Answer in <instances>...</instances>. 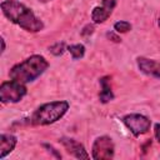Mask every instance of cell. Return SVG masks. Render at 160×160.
<instances>
[{
  "mask_svg": "<svg viewBox=\"0 0 160 160\" xmlns=\"http://www.w3.org/2000/svg\"><path fill=\"white\" fill-rule=\"evenodd\" d=\"M0 8L4 16L9 21H11L12 24L18 25L20 29L28 32H39L45 28L42 20L38 18L30 8L19 1L2 0L0 2Z\"/></svg>",
  "mask_w": 160,
  "mask_h": 160,
  "instance_id": "obj_1",
  "label": "cell"
},
{
  "mask_svg": "<svg viewBox=\"0 0 160 160\" xmlns=\"http://www.w3.org/2000/svg\"><path fill=\"white\" fill-rule=\"evenodd\" d=\"M49 66V61L42 55L34 54L25 60L15 64L9 71V78L26 85L39 79Z\"/></svg>",
  "mask_w": 160,
  "mask_h": 160,
  "instance_id": "obj_2",
  "label": "cell"
},
{
  "mask_svg": "<svg viewBox=\"0 0 160 160\" xmlns=\"http://www.w3.org/2000/svg\"><path fill=\"white\" fill-rule=\"evenodd\" d=\"M70 109L68 100H55L38 106L30 116V124L35 126H46L61 120Z\"/></svg>",
  "mask_w": 160,
  "mask_h": 160,
  "instance_id": "obj_3",
  "label": "cell"
},
{
  "mask_svg": "<svg viewBox=\"0 0 160 160\" xmlns=\"http://www.w3.org/2000/svg\"><path fill=\"white\" fill-rule=\"evenodd\" d=\"M28 94V88L16 80H5L0 85V101L2 104H16Z\"/></svg>",
  "mask_w": 160,
  "mask_h": 160,
  "instance_id": "obj_4",
  "label": "cell"
},
{
  "mask_svg": "<svg viewBox=\"0 0 160 160\" xmlns=\"http://www.w3.org/2000/svg\"><path fill=\"white\" fill-rule=\"evenodd\" d=\"M121 121L122 124L126 126V129L135 136H140V135H144L146 134L152 122L151 120L146 116V115H142V114H139V112H130V114H126L121 118Z\"/></svg>",
  "mask_w": 160,
  "mask_h": 160,
  "instance_id": "obj_5",
  "label": "cell"
},
{
  "mask_svg": "<svg viewBox=\"0 0 160 160\" xmlns=\"http://www.w3.org/2000/svg\"><path fill=\"white\" fill-rule=\"evenodd\" d=\"M115 145L110 136H98L91 145V159L94 160H110L114 158Z\"/></svg>",
  "mask_w": 160,
  "mask_h": 160,
  "instance_id": "obj_6",
  "label": "cell"
},
{
  "mask_svg": "<svg viewBox=\"0 0 160 160\" xmlns=\"http://www.w3.org/2000/svg\"><path fill=\"white\" fill-rule=\"evenodd\" d=\"M136 65H138V69L142 74L160 80V61L154 60V59H149L145 56H138L136 58Z\"/></svg>",
  "mask_w": 160,
  "mask_h": 160,
  "instance_id": "obj_7",
  "label": "cell"
},
{
  "mask_svg": "<svg viewBox=\"0 0 160 160\" xmlns=\"http://www.w3.org/2000/svg\"><path fill=\"white\" fill-rule=\"evenodd\" d=\"M60 142L62 144V146L65 148L68 154L72 155L76 159H89L91 156L85 150V146L80 141H78V140H75L72 138H65L64 136V138L60 139Z\"/></svg>",
  "mask_w": 160,
  "mask_h": 160,
  "instance_id": "obj_8",
  "label": "cell"
},
{
  "mask_svg": "<svg viewBox=\"0 0 160 160\" xmlns=\"http://www.w3.org/2000/svg\"><path fill=\"white\" fill-rule=\"evenodd\" d=\"M18 145V138L10 132H2L0 135V159H5L14 151Z\"/></svg>",
  "mask_w": 160,
  "mask_h": 160,
  "instance_id": "obj_9",
  "label": "cell"
},
{
  "mask_svg": "<svg viewBox=\"0 0 160 160\" xmlns=\"http://www.w3.org/2000/svg\"><path fill=\"white\" fill-rule=\"evenodd\" d=\"M100 84V92H99V100L101 104H108L114 100L115 95L111 90V76L105 75L99 79Z\"/></svg>",
  "mask_w": 160,
  "mask_h": 160,
  "instance_id": "obj_10",
  "label": "cell"
},
{
  "mask_svg": "<svg viewBox=\"0 0 160 160\" xmlns=\"http://www.w3.org/2000/svg\"><path fill=\"white\" fill-rule=\"evenodd\" d=\"M111 12L112 11L105 9L104 6H95L91 10V21L94 24H102L110 18Z\"/></svg>",
  "mask_w": 160,
  "mask_h": 160,
  "instance_id": "obj_11",
  "label": "cell"
},
{
  "mask_svg": "<svg viewBox=\"0 0 160 160\" xmlns=\"http://www.w3.org/2000/svg\"><path fill=\"white\" fill-rule=\"evenodd\" d=\"M66 50L70 52L71 55V59L72 60H80L85 56V46L82 44H71V45H68Z\"/></svg>",
  "mask_w": 160,
  "mask_h": 160,
  "instance_id": "obj_12",
  "label": "cell"
},
{
  "mask_svg": "<svg viewBox=\"0 0 160 160\" xmlns=\"http://www.w3.org/2000/svg\"><path fill=\"white\" fill-rule=\"evenodd\" d=\"M114 31H116L118 34H125V32H129L131 30V24L126 20H119L114 24Z\"/></svg>",
  "mask_w": 160,
  "mask_h": 160,
  "instance_id": "obj_13",
  "label": "cell"
},
{
  "mask_svg": "<svg viewBox=\"0 0 160 160\" xmlns=\"http://www.w3.org/2000/svg\"><path fill=\"white\" fill-rule=\"evenodd\" d=\"M66 45L64 41H56L55 44H52L51 46H49V51L54 55V56H61L65 50H66Z\"/></svg>",
  "mask_w": 160,
  "mask_h": 160,
  "instance_id": "obj_14",
  "label": "cell"
},
{
  "mask_svg": "<svg viewBox=\"0 0 160 160\" xmlns=\"http://www.w3.org/2000/svg\"><path fill=\"white\" fill-rule=\"evenodd\" d=\"M94 30H95V28H94V25L92 24H86L82 29H81V31H80V35L81 36H89V35H91L92 32H94Z\"/></svg>",
  "mask_w": 160,
  "mask_h": 160,
  "instance_id": "obj_15",
  "label": "cell"
},
{
  "mask_svg": "<svg viewBox=\"0 0 160 160\" xmlns=\"http://www.w3.org/2000/svg\"><path fill=\"white\" fill-rule=\"evenodd\" d=\"M116 5H118V0H101V6H104L110 11H112Z\"/></svg>",
  "mask_w": 160,
  "mask_h": 160,
  "instance_id": "obj_16",
  "label": "cell"
},
{
  "mask_svg": "<svg viewBox=\"0 0 160 160\" xmlns=\"http://www.w3.org/2000/svg\"><path fill=\"white\" fill-rule=\"evenodd\" d=\"M105 36H106V39H109L112 42H121V38L118 35L116 31H108L105 34Z\"/></svg>",
  "mask_w": 160,
  "mask_h": 160,
  "instance_id": "obj_17",
  "label": "cell"
},
{
  "mask_svg": "<svg viewBox=\"0 0 160 160\" xmlns=\"http://www.w3.org/2000/svg\"><path fill=\"white\" fill-rule=\"evenodd\" d=\"M154 136L158 140V142L160 144V122L154 124Z\"/></svg>",
  "mask_w": 160,
  "mask_h": 160,
  "instance_id": "obj_18",
  "label": "cell"
},
{
  "mask_svg": "<svg viewBox=\"0 0 160 160\" xmlns=\"http://www.w3.org/2000/svg\"><path fill=\"white\" fill-rule=\"evenodd\" d=\"M1 55L5 52V50H6V42H5V38L4 36H1Z\"/></svg>",
  "mask_w": 160,
  "mask_h": 160,
  "instance_id": "obj_19",
  "label": "cell"
},
{
  "mask_svg": "<svg viewBox=\"0 0 160 160\" xmlns=\"http://www.w3.org/2000/svg\"><path fill=\"white\" fill-rule=\"evenodd\" d=\"M158 25H159V28H160V16H159V19H158Z\"/></svg>",
  "mask_w": 160,
  "mask_h": 160,
  "instance_id": "obj_20",
  "label": "cell"
},
{
  "mask_svg": "<svg viewBox=\"0 0 160 160\" xmlns=\"http://www.w3.org/2000/svg\"><path fill=\"white\" fill-rule=\"evenodd\" d=\"M40 1H42V2H46V1H50V0H40Z\"/></svg>",
  "mask_w": 160,
  "mask_h": 160,
  "instance_id": "obj_21",
  "label": "cell"
},
{
  "mask_svg": "<svg viewBox=\"0 0 160 160\" xmlns=\"http://www.w3.org/2000/svg\"><path fill=\"white\" fill-rule=\"evenodd\" d=\"M6 1H18V0H6Z\"/></svg>",
  "mask_w": 160,
  "mask_h": 160,
  "instance_id": "obj_22",
  "label": "cell"
}]
</instances>
